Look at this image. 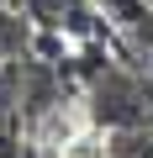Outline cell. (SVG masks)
I'll use <instances>...</instances> for the list:
<instances>
[{"label": "cell", "instance_id": "6da1fadb", "mask_svg": "<svg viewBox=\"0 0 153 158\" xmlns=\"http://www.w3.org/2000/svg\"><path fill=\"white\" fill-rule=\"evenodd\" d=\"M106 11L116 21H127V27H142L148 21V0H106Z\"/></svg>", "mask_w": 153, "mask_h": 158}, {"label": "cell", "instance_id": "7a4b0ae2", "mask_svg": "<svg viewBox=\"0 0 153 158\" xmlns=\"http://www.w3.org/2000/svg\"><path fill=\"white\" fill-rule=\"evenodd\" d=\"M0 158H21V148H16V137H11V132H0Z\"/></svg>", "mask_w": 153, "mask_h": 158}, {"label": "cell", "instance_id": "3957f363", "mask_svg": "<svg viewBox=\"0 0 153 158\" xmlns=\"http://www.w3.org/2000/svg\"><path fill=\"white\" fill-rule=\"evenodd\" d=\"M148 6H153V0H148Z\"/></svg>", "mask_w": 153, "mask_h": 158}]
</instances>
